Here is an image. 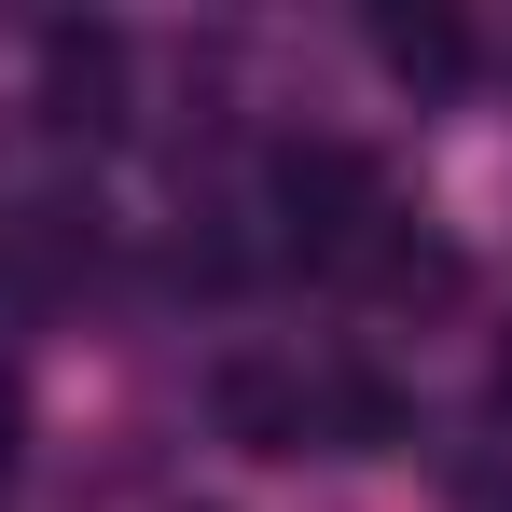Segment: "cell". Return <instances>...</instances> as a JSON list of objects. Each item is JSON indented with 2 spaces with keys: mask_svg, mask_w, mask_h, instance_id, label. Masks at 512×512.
I'll list each match as a JSON object with an SVG mask.
<instances>
[{
  "mask_svg": "<svg viewBox=\"0 0 512 512\" xmlns=\"http://www.w3.org/2000/svg\"><path fill=\"white\" fill-rule=\"evenodd\" d=\"M277 208H291L305 263H360L388 236V194H374V167H360L346 139H291V153H277Z\"/></svg>",
  "mask_w": 512,
  "mask_h": 512,
  "instance_id": "obj_1",
  "label": "cell"
},
{
  "mask_svg": "<svg viewBox=\"0 0 512 512\" xmlns=\"http://www.w3.org/2000/svg\"><path fill=\"white\" fill-rule=\"evenodd\" d=\"M111 97H125V42L111 28H42V111L56 125H111Z\"/></svg>",
  "mask_w": 512,
  "mask_h": 512,
  "instance_id": "obj_2",
  "label": "cell"
},
{
  "mask_svg": "<svg viewBox=\"0 0 512 512\" xmlns=\"http://www.w3.org/2000/svg\"><path fill=\"white\" fill-rule=\"evenodd\" d=\"M222 429L250 443V457H305V374H277V360H222Z\"/></svg>",
  "mask_w": 512,
  "mask_h": 512,
  "instance_id": "obj_3",
  "label": "cell"
},
{
  "mask_svg": "<svg viewBox=\"0 0 512 512\" xmlns=\"http://www.w3.org/2000/svg\"><path fill=\"white\" fill-rule=\"evenodd\" d=\"M374 56H388L402 84H457V70H471V28H457V14H374Z\"/></svg>",
  "mask_w": 512,
  "mask_h": 512,
  "instance_id": "obj_4",
  "label": "cell"
},
{
  "mask_svg": "<svg viewBox=\"0 0 512 512\" xmlns=\"http://www.w3.org/2000/svg\"><path fill=\"white\" fill-rule=\"evenodd\" d=\"M14 443H28V402H14V374H0V457H14Z\"/></svg>",
  "mask_w": 512,
  "mask_h": 512,
  "instance_id": "obj_5",
  "label": "cell"
},
{
  "mask_svg": "<svg viewBox=\"0 0 512 512\" xmlns=\"http://www.w3.org/2000/svg\"><path fill=\"white\" fill-rule=\"evenodd\" d=\"M499 416H512V346H499Z\"/></svg>",
  "mask_w": 512,
  "mask_h": 512,
  "instance_id": "obj_6",
  "label": "cell"
}]
</instances>
